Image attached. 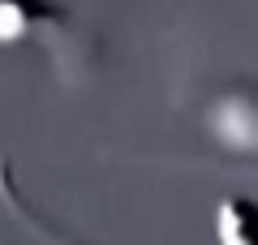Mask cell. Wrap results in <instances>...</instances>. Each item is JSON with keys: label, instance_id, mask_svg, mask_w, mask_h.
Here are the masks:
<instances>
[{"label": "cell", "instance_id": "obj_2", "mask_svg": "<svg viewBox=\"0 0 258 245\" xmlns=\"http://www.w3.org/2000/svg\"><path fill=\"white\" fill-rule=\"evenodd\" d=\"M215 241L258 245V198H224L215 207Z\"/></svg>", "mask_w": 258, "mask_h": 245}, {"label": "cell", "instance_id": "obj_1", "mask_svg": "<svg viewBox=\"0 0 258 245\" xmlns=\"http://www.w3.org/2000/svg\"><path fill=\"white\" fill-rule=\"evenodd\" d=\"M60 13L64 9L52 0H0V47L22 43L43 22H60Z\"/></svg>", "mask_w": 258, "mask_h": 245}]
</instances>
